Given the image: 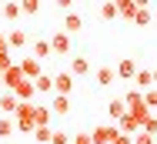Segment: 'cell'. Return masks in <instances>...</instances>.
<instances>
[{
  "instance_id": "cell-32",
  "label": "cell",
  "mask_w": 157,
  "mask_h": 144,
  "mask_svg": "<svg viewBox=\"0 0 157 144\" xmlns=\"http://www.w3.org/2000/svg\"><path fill=\"white\" fill-rule=\"evenodd\" d=\"M151 81H154V87H157V67H151Z\"/></svg>"
},
{
  "instance_id": "cell-10",
  "label": "cell",
  "mask_w": 157,
  "mask_h": 144,
  "mask_svg": "<svg viewBox=\"0 0 157 144\" xmlns=\"http://www.w3.org/2000/svg\"><path fill=\"white\" fill-rule=\"evenodd\" d=\"M17 97L10 94V90H0V111H3V117H13V111H17Z\"/></svg>"
},
{
  "instance_id": "cell-5",
  "label": "cell",
  "mask_w": 157,
  "mask_h": 144,
  "mask_svg": "<svg viewBox=\"0 0 157 144\" xmlns=\"http://www.w3.org/2000/svg\"><path fill=\"white\" fill-rule=\"evenodd\" d=\"M47 44H50V54H54V57H57V54H70V37H67L63 30H57Z\"/></svg>"
},
{
  "instance_id": "cell-6",
  "label": "cell",
  "mask_w": 157,
  "mask_h": 144,
  "mask_svg": "<svg viewBox=\"0 0 157 144\" xmlns=\"http://www.w3.org/2000/svg\"><path fill=\"white\" fill-rule=\"evenodd\" d=\"M24 81H27V77L20 74V67H17V64H10V67L3 70V90H13V87L24 84Z\"/></svg>"
},
{
  "instance_id": "cell-4",
  "label": "cell",
  "mask_w": 157,
  "mask_h": 144,
  "mask_svg": "<svg viewBox=\"0 0 157 144\" xmlns=\"http://www.w3.org/2000/svg\"><path fill=\"white\" fill-rule=\"evenodd\" d=\"M17 67H20V74H24L27 81H37V77L44 74V67H40L33 57H20V60H17Z\"/></svg>"
},
{
  "instance_id": "cell-28",
  "label": "cell",
  "mask_w": 157,
  "mask_h": 144,
  "mask_svg": "<svg viewBox=\"0 0 157 144\" xmlns=\"http://www.w3.org/2000/svg\"><path fill=\"white\" fill-rule=\"evenodd\" d=\"M13 134V117H0V138H10Z\"/></svg>"
},
{
  "instance_id": "cell-19",
  "label": "cell",
  "mask_w": 157,
  "mask_h": 144,
  "mask_svg": "<svg viewBox=\"0 0 157 144\" xmlns=\"http://www.w3.org/2000/svg\"><path fill=\"white\" fill-rule=\"evenodd\" d=\"M33 90H37V94H50V90H54V81H50V74H40V77L33 81Z\"/></svg>"
},
{
  "instance_id": "cell-11",
  "label": "cell",
  "mask_w": 157,
  "mask_h": 144,
  "mask_svg": "<svg viewBox=\"0 0 157 144\" xmlns=\"http://www.w3.org/2000/svg\"><path fill=\"white\" fill-rule=\"evenodd\" d=\"M67 74H70V77H80V74L87 77V74H90V60L87 57H70V70H67Z\"/></svg>"
},
{
  "instance_id": "cell-34",
  "label": "cell",
  "mask_w": 157,
  "mask_h": 144,
  "mask_svg": "<svg viewBox=\"0 0 157 144\" xmlns=\"http://www.w3.org/2000/svg\"><path fill=\"white\" fill-rule=\"evenodd\" d=\"M154 20H157V14H154Z\"/></svg>"
},
{
  "instance_id": "cell-17",
  "label": "cell",
  "mask_w": 157,
  "mask_h": 144,
  "mask_svg": "<svg viewBox=\"0 0 157 144\" xmlns=\"http://www.w3.org/2000/svg\"><path fill=\"white\" fill-rule=\"evenodd\" d=\"M33 127H50V107H37L33 104Z\"/></svg>"
},
{
  "instance_id": "cell-35",
  "label": "cell",
  "mask_w": 157,
  "mask_h": 144,
  "mask_svg": "<svg viewBox=\"0 0 157 144\" xmlns=\"http://www.w3.org/2000/svg\"><path fill=\"white\" fill-rule=\"evenodd\" d=\"M154 144H157V138H154Z\"/></svg>"
},
{
  "instance_id": "cell-14",
  "label": "cell",
  "mask_w": 157,
  "mask_h": 144,
  "mask_svg": "<svg viewBox=\"0 0 157 144\" xmlns=\"http://www.w3.org/2000/svg\"><path fill=\"white\" fill-rule=\"evenodd\" d=\"M134 90H140V94H144V90H151V87H154V81H151V67H144V70H137V74H134Z\"/></svg>"
},
{
  "instance_id": "cell-1",
  "label": "cell",
  "mask_w": 157,
  "mask_h": 144,
  "mask_svg": "<svg viewBox=\"0 0 157 144\" xmlns=\"http://www.w3.org/2000/svg\"><path fill=\"white\" fill-rule=\"evenodd\" d=\"M13 131H20V134H30L33 131V104H17V111H13Z\"/></svg>"
},
{
  "instance_id": "cell-25",
  "label": "cell",
  "mask_w": 157,
  "mask_h": 144,
  "mask_svg": "<svg viewBox=\"0 0 157 144\" xmlns=\"http://www.w3.org/2000/svg\"><path fill=\"white\" fill-rule=\"evenodd\" d=\"M20 17V3H3V20H17Z\"/></svg>"
},
{
  "instance_id": "cell-13",
  "label": "cell",
  "mask_w": 157,
  "mask_h": 144,
  "mask_svg": "<svg viewBox=\"0 0 157 144\" xmlns=\"http://www.w3.org/2000/svg\"><path fill=\"white\" fill-rule=\"evenodd\" d=\"M137 7H140V0H117V17H127V20H134Z\"/></svg>"
},
{
  "instance_id": "cell-7",
  "label": "cell",
  "mask_w": 157,
  "mask_h": 144,
  "mask_svg": "<svg viewBox=\"0 0 157 144\" xmlns=\"http://www.w3.org/2000/svg\"><path fill=\"white\" fill-rule=\"evenodd\" d=\"M84 30V14H77V10H70L67 17H63V34L70 37V34H80Z\"/></svg>"
},
{
  "instance_id": "cell-24",
  "label": "cell",
  "mask_w": 157,
  "mask_h": 144,
  "mask_svg": "<svg viewBox=\"0 0 157 144\" xmlns=\"http://www.w3.org/2000/svg\"><path fill=\"white\" fill-rule=\"evenodd\" d=\"M50 144H70V134L60 131V127H54V131H50Z\"/></svg>"
},
{
  "instance_id": "cell-15",
  "label": "cell",
  "mask_w": 157,
  "mask_h": 144,
  "mask_svg": "<svg viewBox=\"0 0 157 144\" xmlns=\"http://www.w3.org/2000/svg\"><path fill=\"white\" fill-rule=\"evenodd\" d=\"M30 54H33V60H37V64H40L44 57H54V54H50V44H47V40H33V44H30Z\"/></svg>"
},
{
  "instance_id": "cell-20",
  "label": "cell",
  "mask_w": 157,
  "mask_h": 144,
  "mask_svg": "<svg viewBox=\"0 0 157 144\" xmlns=\"http://www.w3.org/2000/svg\"><path fill=\"white\" fill-rule=\"evenodd\" d=\"M107 111H110V117H114V121H121V117L127 114V107H124V101H121V97H110Z\"/></svg>"
},
{
  "instance_id": "cell-12",
  "label": "cell",
  "mask_w": 157,
  "mask_h": 144,
  "mask_svg": "<svg viewBox=\"0 0 157 144\" xmlns=\"http://www.w3.org/2000/svg\"><path fill=\"white\" fill-rule=\"evenodd\" d=\"M94 81H97L100 87H110L114 81H117V77H114V67H110V64H104V67H97V70H94Z\"/></svg>"
},
{
  "instance_id": "cell-27",
  "label": "cell",
  "mask_w": 157,
  "mask_h": 144,
  "mask_svg": "<svg viewBox=\"0 0 157 144\" xmlns=\"http://www.w3.org/2000/svg\"><path fill=\"white\" fill-rule=\"evenodd\" d=\"M100 17L104 20H114L117 17V3H100Z\"/></svg>"
},
{
  "instance_id": "cell-21",
  "label": "cell",
  "mask_w": 157,
  "mask_h": 144,
  "mask_svg": "<svg viewBox=\"0 0 157 144\" xmlns=\"http://www.w3.org/2000/svg\"><path fill=\"white\" fill-rule=\"evenodd\" d=\"M50 111H57V114H70V97H60V94H54V104H50Z\"/></svg>"
},
{
  "instance_id": "cell-2",
  "label": "cell",
  "mask_w": 157,
  "mask_h": 144,
  "mask_svg": "<svg viewBox=\"0 0 157 144\" xmlns=\"http://www.w3.org/2000/svg\"><path fill=\"white\" fill-rule=\"evenodd\" d=\"M117 134H121V131H117L114 124H97L94 131H90V141H94V144H114Z\"/></svg>"
},
{
  "instance_id": "cell-22",
  "label": "cell",
  "mask_w": 157,
  "mask_h": 144,
  "mask_svg": "<svg viewBox=\"0 0 157 144\" xmlns=\"http://www.w3.org/2000/svg\"><path fill=\"white\" fill-rule=\"evenodd\" d=\"M50 131H54V127H33L30 134H33V141H37V144H50Z\"/></svg>"
},
{
  "instance_id": "cell-30",
  "label": "cell",
  "mask_w": 157,
  "mask_h": 144,
  "mask_svg": "<svg viewBox=\"0 0 157 144\" xmlns=\"http://www.w3.org/2000/svg\"><path fill=\"white\" fill-rule=\"evenodd\" d=\"M0 54H10V47H7V34L0 30Z\"/></svg>"
},
{
  "instance_id": "cell-31",
  "label": "cell",
  "mask_w": 157,
  "mask_h": 144,
  "mask_svg": "<svg viewBox=\"0 0 157 144\" xmlns=\"http://www.w3.org/2000/svg\"><path fill=\"white\" fill-rule=\"evenodd\" d=\"M114 144H130V138H127V134H117V138H114Z\"/></svg>"
},
{
  "instance_id": "cell-23",
  "label": "cell",
  "mask_w": 157,
  "mask_h": 144,
  "mask_svg": "<svg viewBox=\"0 0 157 144\" xmlns=\"http://www.w3.org/2000/svg\"><path fill=\"white\" fill-rule=\"evenodd\" d=\"M40 10V0H20V14H27V17H33Z\"/></svg>"
},
{
  "instance_id": "cell-26",
  "label": "cell",
  "mask_w": 157,
  "mask_h": 144,
  "mask_svg": "<svg viewBox=\"0 0 157 144\" xmlns=\"http://www.w3.org/2000/svg\"><path fill=\"white\" fill-rule=\"evenodd\" d=\"M140 131H144V134H151V138H157V117L151 114L147 121H144V124H140Z\"/></svg>"
},
{
  "instance_id": "cell-29",
  "label": "cell",
  "mask_w": 157,
  "mask_h": 144,
  "mask_svg": "<svg viewBox=\"0 0 157 144\" xmlns=\"http://www.w3.org/2000/svg\"><path fill=\"white\" fill-rule=\"evenodd\" d=\"M70 144H94L90 141V131H77V134L70 138Z\"/></svg>"
},
{
  "instance_id": "cell-3",
  "label": "cell",
  "mask_w": 157,
  "mask_h": 144,
  "mask_svg": "<svg viewBox=\"0 0 157 144\" xmlns=\"http://www.w3.org/2000/svg\"><path fill=\"white\" fill-rule=\"evenodd\" d=\"M50 81H54V94H60V97H70V90H74V77H70L67 70L54 74Z\"/></svg>"
},
{
  "instance_id": "cell-18",
  "label": "cell",
  "mask_w": 157,
  "mask_h": 144,
  "mask_svg": "<svg viewBox=\"0 0 157 144\" xmlns=\"http://www.w3.org/2000/svg\"><path fill=\"white\" fill-rule=\"evenodd\" d=\"M151 20H154V10H151L147 3H140V7H137V14H134V24H140V27H147Z\"/></svg>"
},
{
  "instance_id": "cell-16",
  "label": "cell",
  "mask_w": 157,
  "mask_h": 144,
  "mask_svg": "<svg viewBox=\"0 0 157 144\" xmlns=\"http://www.w3.org/2000/svg\"><path fill=\"white\" fill-rule=\"evenodd\" d=\"M24 44H27V30H20V27L7 30V47H24Z\"/></svg>"
},
{
  "instance_id": "cell-33",
  "label": "cell",
  "mask_w": 157,
  "mask_h": 144,
  "mask_svg": "<svg viewBox=\"0 0 157 144\" xmlns=\"http://www.w3.org/2000/svg\"><path fill=\"white\" fill-rule=\"evenodd\" d=\"M0 90H3V70H0Z\"/></svg>"
},
{
  "instance_id": "cell-8",
  "label": "cell",
  "mask_w": 157,
  "mask_h": 144,
  "mask_svg": "<svg viewBox=\"0 0 157 144\" xmlns=\"http://www.w3.org/2000/svg\"><path fill=\"white\" fill-rule=\"evenodd\" d=\"M134 74H137V64H134V57H124L117 67H114V77H121V81H134Z\"/></svg>"
},
{
  "instance_id": "cell-9",
  "label": "cell",
  "mask_w": 157,
  "mask_h": 144,
  "mask_svg": "<svg viewBox=\"0 0 157 144\" xmlns=\"http://www.w3.org/2000/svg\"><path fill=\"white\" fill-rule=\"evenodd\" d=\"M10 94H13L20 104H33V94H37V90H33V81H24V84H17V87H13Z\"/></svg>"
}]
</instances>
